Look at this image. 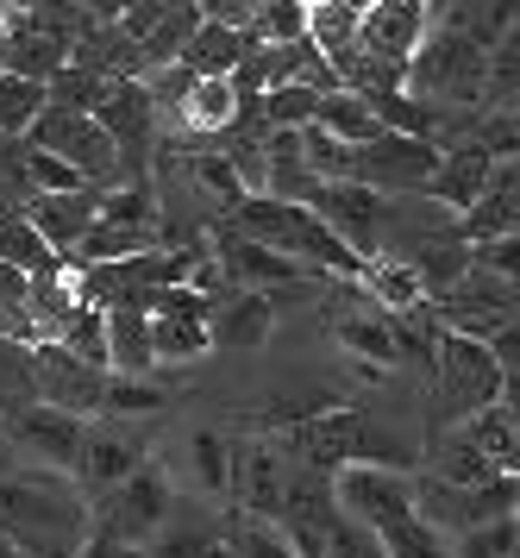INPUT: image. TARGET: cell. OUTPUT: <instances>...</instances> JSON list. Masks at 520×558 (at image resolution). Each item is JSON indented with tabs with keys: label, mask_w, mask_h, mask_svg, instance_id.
Instances as JSON below:
<instances>
[{
	"label": "cell",
	"mask_w": 520,
	"mask_h": 558,
	"mask_svg": "<svg viewBox=\"0 0 520 558\" xmlns=\"http://www.w3.org/2000/svg\"><path fill=\"white\" fill-rule=\"evenodd\" d=\"M0 533L25 558H75L82 539L95 533V502L82 483L57 464H13L0 471Z\"/></svg>",
	"instance_id": "obj_1"
},
{
	"label": "cell",
	"mask_w": 520,
	"mask_h": 558,
	"mask_svg": "<svg viewBox=\"0 0 520 558\" xmlns=\"http://www.w3.org/2000/svg\"><path fill=\"white\" fill-rule=\"evenodd\" d=\"M332 502L376 533L383 558H446L451 553L446 533L414 508L408 471H389V464H339L332 471Z\"/></svg>",
	"instance_id": "obj_2"
},
{
	"label": "cell",
	"mask_w": 520,
	"mask_h": 558,
	"mask_svg": "<svg viewBox=\"0 0 520 558\" xmlns=\"http://www.w3.org/2000/svg\"><path fill=\"white\" fill-rule=\"evenodd\" d=\"M232 207H239L232 227L245 232V239L270 245V252H289L295 264H307L314 277H358V270H364V257L351 252L307 202H295V195H264V189H257V195H239Z\"/></svg>",
	"instance_id": "obj_3"
},
{
	"label": "cell",
	"mask_w": 520,
	"mask_h": 558,
	"mask_svg": "<svg viewBox=\"0 0 520 558\" xmlns=\"http://www.w3.org/2000/svg\"><path fill=\"white\" fill-rule=\"evenodd\" d=\"M289 452L307 471H339V464H389V471H414V446H401L389 433L351 414V408H326L314 421H295L289 433Z\"/></svg>",
	"instance_id": "obj_4"
},
{
	"label": "cell",
	"mask_w": 520,
	"mask_h": 558,
	"mask_svg": "<svg viewBox=\"0 0 520 558\" xmlns=\"http://www.w3.org/2000/svg\"><path fill=\"white\" fill-rule=\"evenodd\" d=\"M483 70H489V51L464 38V32L451 26H433L426 20L421 45L408 57V70H401V88L414 95V101L439 107V101H483Z\"/></svg>",
	"instance_id": "obj_5"
},
{
	"label": "cell",
	"mask_w": 520,
	"mask_h": 558,
	"mask_svg": "<svg viewBox=\"0 0 520 558\" xmlns=\"http://www.w3.org/2000/svg\"><path fill=\"white\" fill-rule=\"evenodd\" d=\"M433 377H439V421H464L483 402L508 396V371L496 364L489 339L433 327Z\"/></svg>",
	"instance_id": "obj_6"
},
{
	"label": "cell",
	"mask_w": 520,
	"mask_h": 558,
	"mask_svg": "<svg viewBox=\"0 0 520 558\" xmlns=\"http://www.w3.org/2000/svg\"><path fill=\"white\" fill-rule=\"evenodd\" d=\"M170 508H176L170 471H164L157 458H138V464L100 496V527L95 533H107V539H120V546H138V553H145L150 539L164 533Z\"/></svg>",
	"instance_id": "obj_7"
},
{
	"label": "cell",
	"mask_w": 520,
	"mask_h": 558,
	"mask_svg": "<svg viewBox=\"0 0 520 558\" xmlns=\"http://www.w3.org/2000/svg\"><path fill=\"white\" fill-rule=\"evenodd\" d=\"M439 170V145L421 132H376L364 145H346V177L383 195H426V182Z\"/></svg>",
	"instance_id": "obj_8"
},
{
	"label": "cell",
	"mask_w": 520,
	"mask_h": 558,
	"mask_svg": "<svg viewBox=\"0 0 520 558\" xmlns=\"http://www.w3.org/2000/svg\"><path fill=\"white\" fill-rule=\"evenodd\" d=\"M295 202L314 207V214H321L326 227L339 232L358 257L383 252V227L396 220V202H389L383 189H364V182H351V177H314Z\"/></svg>",
	"instance_id": "obj_9"
},
{
	"label": "cell",
	"mask_w": 520,
	"mask_h": 558,
	"mask_svg": "<svg viewBox=\"0 0 520 558\" xmlns=\"http://www.w3.org/2000/svg\"><path fill=\"white\" fill-rule=\"evenodd\" d=\"M25 145L63 157L75 177H88V182L120 177V151H113V138H107V132H100V120H95V113H82V107L45 101V107H38V120L25 126Z\"/></svg>",
	"instance_id": "obj_10"
},
{
	"label": "cell",
	"mask_w": 520,
	"mask_h": 558,
	"mask_svg": "<svg viewBox=\"0 0 520 558\" xmlns=\"http://www.w3.org/2000/svg\"><path fill=\"white\" fill-rule=\"evenodd\" d=\"M408 489H414V508H421L439 533H464V527H483V521L515 514V477L446 483V477H414V471H408Z\"/></svg>",
	"instance_id": "obj_11"
},
{
	"label": "cell",
	"mask_w": 520,
	"mask_h": 558,
	"mask_svg": "<svg viewBox=\"0 0 520 558\" xmlns=\"http://www.w3.org/2000/svg\"><path fill=\"white\" fill-rule=\"evenodd\" d=\"M289 477H295V464H289L282 446H270V439H232V458H226V489L239 496V514L282 521Z\"/></svg>",
	"instance_id": "obj_12"
},
{
	"label": "cell",
	"mask_w": 520,
	"mask_h": 558,
	"mask_svg": "<svg viewBox=\"0 0 520 558\" xmlns=\"http://www.w3.org/2000/svg\"><path fill=\"white\" fill-rule=\"evenodd\" d=\"M433 302H439V327L471 332V339H489V332L515 327V277H496V270H483V264H471V270L451 282L446 295H433Z\"/></svg>",
	"instance_id": "obj_13"
},
{
	"label": "cell",
	"mask_w": 520,
	"mask_h": 558,
	"mask_svg": "<svg viewBox=\"0 0 520 558\" xmlns=\"http://www.w3.org/2000/svg\"><path fill=\"white\" fill-rule=\"evenodd\" d=\"M70 45H75V32L63 26V20H50L45 7H32V13H7L0 70H7V76L45 82V76H57V70L70 63Z\"/></svg>",
	"instance_id": "obj_14"
},
{
	"label": "cell",
	"mask_w": 520,
	"mask_h": 558,
	"mask_svg": "<svg viewBox=\"0 0 520 558\" xmlns=\"http://www.w3.org/2000/svg\"><path fill=\"white\" fill-rule=\"evenodd\" d=\"M100 383H107V371H95V364H82L75 352H63L57 339H38L32 345V389H38V402L50 408H70V414H100Z\"/></svg>",
	"instance_id": "obj_15"
},
{
	"label": "cell",
	"mask_w": 520,
	"mask_h": 558,
	"mask_svg": "<svg viewBox=\"0 0 520 558\" xmlns=\"http://www.w3.org/2000/svg\"><path fill=\"white\" fill-rule=\"evenodd\" d=\"M426 32V0H371L358 7V51L383 70H408V57Z\"/></svg>",
	"instance_id": "obj_16"
},
{
	"label": "cell",
	"mask_w": 520,
	"mask_h": 558,
	"mask_svg": "<svg viewBox=\"0 0 520 558\" xmlns=\"http://www.w3.org/2000/svg\"><path fill=\"white\" fill-rule=\"evenodd\" d=\"M214 264H220V277H232L239 289H295V282L314 277L307 264H295L289 252L257 245L245 232H214Z\"/></svg>",
	"instance_id": "obj_17"
},
{
	"label": "cell",
	"mask_w": 520,
	"mask_h": 558,
	"mask_svg": "<svg viewBox=\"0 0 520 558\" xmlns=\"http://www.w3.org/2000/svg\"><path fill=\"white\" fill-rule=\"evenodd\" d=\"M82 433L88 421L70 414V408H50V402H32L13 414V439H20L25 452L38 458V464H57V471H70L75 452H82Z\"/></svg>",
	"instance_id": "obj_18"
},
{
	"label": "cell",
	"mask_w": 520,
	"mask_h": 558,
	"mask_svg": "<svg viewBox=\"0 0 520 558\" xmlns=\"http://www.w3.org/2000/svg\"><path fill=\"white\" fill-rule=\"evenodd\" d=\"M100 120V132L113 138V151H120V163H132V157L145 151V138H150V95H145V82H132V76H113L107 88H100V101L88 107Z\"/></svg>",
	"instance_id": "obj_19"
},
{
	"label": "cell",
	"mask_w": 520,
	"mask_h": 558,
	"mask_svg": "<svg viewBox=\"0 0 520 558\" xmlns=\"http://www.w3.org/2000/svg\"><path fill=\"white\" fill-rule=\"evenodd\" d=\"M20 214L45 232L50 252L70 257L82 245V232L95 227V189H38V195H25Z\"/></svg>",
	"instance_id": "obj_20"
},
{
	"label": "cell",
	"mask_w": 520,
	"mask_h": 558,
	"mask_svg": "<svg viewBox=\"0 0 520 558\" xmlns=\"http://www.w3.org/2000/svg\"><path fill=\"white\" fill-rule=\"evenodd\" d=\"M138 458H145V452H138V439H132V433L88 427V433H82V452H75V464H70V477L82 483V496H88V502H100V496H107V489L138 464Z\"/></svg>",
	"instance_id": "obj_21"
},
{
	"label": "cell",
	"mask_w": 520,
	"mask_h": 558,
	"mask_svg": "<svg viewBox=\"0 0 520 558\" xmlns=\"http://www.w3.org/2000/svg\"><path fill=\"white\" fill-rule=\"evenodd\" d=\"M270 320H276L270 289H232L220 307H207V339L232 345V352H257L270 339Z\"/></svg>",
	"instance_id": "obj_22"
},
{
	"label": "cell",
	"mask_w": 520,
	"mask_h": 558,
	"mask_svg": "<svg viewBox=\"0 0 520 558\" xmlns=\"http://www.w3.org/2000/svg\"><path fill=\"white\" fill-rule=\"evenodd\" d=\"M515 207H520V170L515 157H496V170H489V182H483V195H476L464 214H458V239H496V232H515Z\"/></svg>",
	"instance_id": "obj_23"
},
{
	"label": "cell",
	"mask_w": 520,
	"mask_h": 558,
	"mask_svg": "<svg viewBox=\"0 0 520 558\" xmlns=\"http://www.w3.org/2000/svg\"><path fill=\"white\" fill-rule=\"evenodd\" d=\"M489 170H496V157L471 138V145H458V151H439V170H433V182H426V195L446 207V214H464V207L483 195Z\"/></svg>",
	"instance_id": "obj_24"
},
{
	"label": "cell",
	"mask_w": 520,
	"mask_h": 558,
	"mask_svg": "<svg viewBox=\"0 0 520 558\" xmlns=\"http://www.w3.org/2000/svg\"><path fill=\"white\" fill-rule=\"evenodd\" d=\"M339 352L358 364V377L364 383H383V371H396L401 364V345H396V327L389 320H376V314H351V320H339Z\"/></svg>",
	"instance_id": "obj_25"
},
{
	"label": "cell",
	"mask_w": 520,
	"mask_h": 558,
	"mask_svg": "<svg viewBox=\"0 0 520 558\" xmlns=\"http://www.w3.org/2000/svg\"><path fill=\"white\" fill-rule=\"evenodd\" d=\"M307 126H321L326 138H339V145H364V138H376L383 132V120H376V107L358 95V88H321L314 95V113H307Z\"/></svg>",
	"instance_id": "obj_26"
},
{
	"label": "cell",
	"mask_w": 520,
	"mask_h": 558,
	"mask_svg": "<svg viewBox=\"0 0 520 558\" xmlns=\"http://www.w3.org/2000/svg\"><path fill=\"white\" fill-rule=\"evenodd\" d=\"M426 20L464 32V38H476V45L489 51L496 38L515 32V0H426Z\"/></svg>",
	"instance_id": "obj_27"
},
{
	"label": "cell",
	"mask_w": 520,
	"mask_h": 558,
	"mask_svg": "<svg viewBox=\"0 0 520 558\" xmlns=\"http://www.w3.org/2000/svg\"><path fill=\"white\" fill-rule=\"evenodd\" d=\"M107 371H120V377H150L157 371L145 307H107Z\"/></svg>",
	"instance_id": "obj_28"
},
{
	"label": "cell",
	"mask_w": 520,
	"mask_h": 558,
	"mask_svg": "<svg viewBox=\"0 0 520 558\" xmlns=\"http://www.w3.org/2000/svg\"><path fill=\"white\" fill-rule=\"evenodd\" d=\"M458 439H464L471 452H483L489 464H496V471H515V458H520V439H515V402H508V396H496V402H483L476 414H464Z\"/></svg>",
	"instance_id": "obj_29"
},
{
	"label": "cell",
	"mask_w": 520,
	"mask_h": 558,
	"mask_svg": "<svg viewBox=\"0 0 520 558\" xmlns=\"http://www.w3.org/2000/svg\"><path fill=\"white\" fill-rule=\"evenodd\" d=\"M358 282H364V289H371L389 314H421V307H426V289H421V277H414V264H408V257H396V252L364 257Z\"/></svg>",
	"instance_id": "obj_30"
},
{
	"label": "cell",
	"mask_w": 520,
	"mask_h": 558,
	"mask_svg": "<svg viewBox=\"0 0 520 558\" xmlns=\"http://www.w3.org/2000/svg\"><path fill=\"white\" fill-rule=\"evenodd\" d=\"M408 264H414V277H421L426 302L433 295H446L451 282L471 270V239H458V232H426L421 245L408 252Z\"/></svg>",
	"instance_id": "obj_31"
},
{
	"label": "cell",
	"mask_w": 520,
	"mask_h": 558,
	"mask_svg": "<svg viewBox=\"0 0 520 558\" xmlns=\"http://www.w3.org/2000/svg\"><path fill=\"white\" fill-rule=\"evenodd\" d=\"M239 88H232V76H195L189 82V95H182V107H176V120L195 132H226L239 126Z\"/></svg>",
	"instance_id": "obj_32"
},
{
	"label": "cell",
	"mask_w": 520,
	"mask_h": 558,
	"mask_svg": "<svg viewBox=\"0 0 520 558\" xmlns=\"http://www.w3.org/2000/svg\"><path fill=\"white\" fill-rule=\"evenodd\" d=\"M245 51H251V38L239 26L201 20V26L182 38V70H195V76H226V70H232Z\"/></svg>",
	"instance_id": "obj_33"
},
{
	"label": "cell",
	"mask_w": 520,
	"mask_h": 558,
	"mask_svg": "<svg viewBox=\"0 0 520 558\" xmlns=\"http://www.w3.org/2000/svg\"><path fill=\"white\" fill-rule=\"evenodd\" d=\"M150 245H157V220H95L70 257H82V264H113V257L150 252Z\"/></svg>",
	"instance_id": "obj_34"
},
{
	"label": "cell",
	"mask_w": 520,
	"mask_h": 558,
	"mask_svg": "<svg viewBox=\"0 0 520 558\" xmlns=\"http://www.w3.org/2000/svg\"><path fill=\"white\" fill-rule=\"evenodd\" d=\"M0 264H13L25 277H57L63 270V257L45 245V232L32 227L25 214H0Z\"/></svg>",
	"instance_id": "obj_35"
},
{
	"label": "cell",
	"mask_w": 520,
	"mask_h": 558,
	"mask_svg": "<svg viewBox=\"0 0 520 558\" xmlns=\"http://www.w3.org/2000/svg\"><path fill=\"white\" fill-rule=\"evenodd\" d=\"M214 345L207 339V314H150V352L157 364H189Z\"/></svg>",
	"instance_id": "obj_36"
},
{
	"label": "cell",
	"mask_w": 520,
	"mask_h": 558,
	"mask_svg": "<svg viewBox=\"0 0 520 558\" xmlns=\"http://www.w3.org/2000/svg\"><path fill=\"white\" fill-rule=\"evenodd\" d=\"M57 345L75 352L82 364H95V371H107V307L100 302H75L70 320L57 327Z\"/></svg>",
	"instance_id": "obj_37"
},
{
	"label": "cell",
	"mask_w": 520,
	"mask_h": 558,
	"mask_svg": "<svg viewBox=\"0 0 520 558\" xmlns=\"http://www.w3.org/2000/svg\"><path fill=\"white\" fill-rule=\"evenodd\" d=\"M164 408V383H145V377H113L100 383V414L107 421H145V414H157Z\"/></svg>",
	"instance_id": "obj_38"
},
{
	"label": "cell",
	"mask_w": 520,
	"mask_h": 558,
	"mask_svg": "<svg viewBox=\"0 0 520 558\" xmlns=\"http://www.w3.org/2000/svg\"><path fill=\"white\" fill-rule=\"evenodd\" d=\"M245 38L251 45H295V38H307V7L301 0H257Z\"/></svg>",
	"instance_id": "obj_39"
},
{
	"label": "cell",
	"mask_w": 520,
	"mask_h": 558,
	"mask_svg": "<svg viewBox=\"0 0 520 558\" xmlns=\"http://www.w3.org/2000/svg\"><path fill=\"white\" fill-rule=\"evenodd\" d=\"M38 107H45V82L0 70V138H25V126L38 120Z\"/></svg>",
	"instance_id": "obj_40"
},
{
	"label": "cell",
	"mask_w": 520,
	"mask_h": 558,
	"mask_svg": "<svg viewBox=\"0 0 520 558\" xmlns=\"http://www.w3.org/2000/svg\"><path fill=\"white\" fill-rule=\"evenodd\" d=\"M220 533L239 558H301L295 546H289V533L276 527V521H257V514H239V521L220 527Z\"/></svg>",
	"instance_id": "obj_41"
},
{
	"label": "cell",
	"mask_w": 520,
	"mask_h": 558,
	"mask_svg": "<svg viewBox=\"0 0 520 558\" xmlns=\"http://www.w3.org/2000/svg\"><path fill=\"white\" fill-rule=\"evenodd\" d=\"M321 558H383V546H376V533L364 521H351L346 508H332L321 521Z\"/></svg>",
	"instance_id": "obj_42"
},
{
	"label": "cell",
	"mask_w": 520,
	"mask_h": 558,
	"mask_svg": "<svg viewBox=\"0 0 520 558\" xmlns=\"http://www.w3.org/2000/svg\"><path fill=\"white\" fill-rule=\"evenodd\" d=\"M226 458H232V439L214 427L189 433V464H195V483L207 496H226Z\"/></svg>",
	"instance_id": "obj_43"
},
{
	"label": "cell",
	"mask_w": 520,
	"mask_h": 558,
	"mask_svg": "<svg viewBox=\"0 0 520 558\" xmlns=\"http://www.w3.org/2000/svg\"><path fill=\"white\" fill-rule=\"evenodd\" d=\"M314 95H321V88H307V82H276V88H264L257 113H264V126H307Z\"/></svg>",
	"instance_id": "obj_44"
},
{
	"label": "cell",
	"mask_w": 520,
	"mask_h": 558,
	"mask_svg": "<svg viewBox=\"0 0 520 558\" xmlns=\"http://www.w3.org/2000/svg\"><path fill=\"white\" fill-rule=\"evenodd\" d=\"M446 558H515V514L464 527L458 533V553H446Z\"/></svg>",
	"instance_id": "obj_45"
},
{
	"label": "cell",
	"mask_w": 520,
	"mask_h": 558,
	"mask_svg": "<svg viewBox=\"0 0 520 558\" xmlns=\"http://www.w3.org/2000/svg\"><path fill=\"white\" fill-rule=\"evenodd\" d=\"M189 177H195L207 195H220V202H239V195H245V177H239V163H232V157H220V151H201L195 163H189Z\"/></svg>",
	"instance_id": "obj_46"
},
{
	"label": "cell",
	"mask_w": 520,
	"mask_h": 558,
	"mask_svg": "<svg viewBox=\"0 0 520 558\" xmlns=\"http://www.w3.org/2000/svg\"><path fill=\"white\" fill-rule=\"evenodd\" d=\"M483 477H515V471H496L483 452H471L464 439L446 452V483H483Z\"/></svg>",
	"instance_id": "obj_47"
},
{
	"label": "cell",
	"mask_w": 520,
	"mask_h": 558,
	"mask_svg": "<svg viewBox=\"0 0 520 558\" xmlns=\"http://www.w3.org/2000/svg\"><path fill=\"white\" fill-rule=\"evenodd\" d=\"M75 558H138V546H120V539H107V533H88Z\"/></svg>",
	"instance_id": "obj_48"
},
{
	"label": "cell",
	"mask_w": 520,
	"mask_h": 558,
	"mask_svg": "<svg viewBox=\"0 0 520 558\" xmlns=\"http://www.w3.org/2000/svg\"><path fill=\"white\" fill-rule=\"evenodd\" d=\"M32 7H45V0H0V13H32Z\"/></svg>",
	"instance_id": "obj_49"
},
{
	"label": "cell",
	"mask_w": 520,
	"mask_h": 558,
	"mask_svg": "<svg viewBox=\"0 0 520 558\" xmlns=\"http://www.w3.org/2000/svg\"><path fill=\"white\" fill-rule=\"evenodd\" d=\"M0 558H25L20 546H13V539H7V533H0Z\"/></svg>",
	"instance_id": "obj_50"
},
{
	"label": "cell",
	"mask_w": 520,
	"mask_h": 558,
	"mask_svg": "<svg viewBox=\"0 0 520 558\" xmlns=\"http://www.w3.org/2000/svg\"><path fill=\"white\" fill-rule=\"evenodd\" d=\"M0 45H7V13H0Z\"/></svg>",
	"instance_id": "obj_51"
},
{
	"label": "cell",
	"mask_w": 520,
	"mask_h": 558,
	"mask_svg": "<svg viewBox=\"0 0 520 558\" xmlns=\"http://www.w3.org/2000/svg\"><path fill=\"white\" fill-rule=\"evenodd\" d=\"M346 7H371V0H346Z\"/></svg>",
	"instance_id": "obj_52"
},
{
	"label": "cell",
	"mask_w": 520,
	"mask_h": 558,
	"mask_svg": "<svg viewBox=\"0 0 520 558\" xmlns=\"http://www.w3.org/2000/svg\"><path fill=\"white\" fill-rule=\"evenodd\" d=\"M301 7H314V0H301Z\"/></svg>",
	"instance_id": "obj_53"
}]
</instances>
